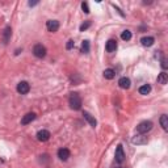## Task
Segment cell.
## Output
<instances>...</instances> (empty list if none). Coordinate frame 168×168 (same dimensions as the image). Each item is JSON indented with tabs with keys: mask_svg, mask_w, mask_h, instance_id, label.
I'll list each match as a JSON object with an SVG mask.
<instances>
[{
	"mask_svg": "<svg viewBox=\"0 0 168 168\" xmlns=\"http://www.w3.org/2000/svg\"><path fill=\"white\" fill-rule=\"evenodd\" d=\"M69 104H70V106L74 110H79L82 108V99H80V96H79L76 92L71 93L70 95V99H69Z\"/></svg>",
	"mask_w": 168,
	"mask_h": 168,
	"instance_id": "obj_1",
	"label": "cell"
},
{
	"mask_svg": "<svg viewBox=\"0 0 168 168\" xmlns=\"http://www.w3.org/2000/svg\"><path fill=\"white\" fill-rule=\"evenodd\" d=\"M153 126L154 125H153L151 121H143L137 126V131L139 134H146L147 131H150L151 129H153Z\"/></svg>",
	"mask_w": 168,
	"mask_h": 168,
	"instance_id": "obj_2",
	"label": "cell"
},
{
	"mask_svg": "<svg viewBox=\"0 0 168 168\" xmlns=\"http://www.w3.org/2000/svg\"><path fill=\"white\" fill-rule=\"evenodd\" d=\"M33 54L35 55L37 58H43L46 55V47L42 46L41 43H38V45H35L33 47Z\"/></svg>",
	"mask_w": 168,
	"mask_h": 168,
	"instance_id": "obj_3",
	"label": "cell"
},
{
	"mask_svg": "<svg viewBox=\"0 0 168 168\" xmlns=\"http://www.w3.org/2000/svg\"><path fill=\"white\" fill-rule=\"evenodd\" d=\"M123 160H125V153H123V147L122 145H118L117 149H116V162L117 163H123Z\"/></svg>",
	"mask_w": 168,
	"mask_h": 168,
	"instance_id": "obj_4",
	"label": "cell"
},
{
	"mask_svg": "<svg viewBox=\"0 0 168 168\" xmlns=\"http://www.w3.org/2000/svg\"><path fill=\"white\" fill-rule=\"evenodd\" d=\"M29 91H30V86H29V83H28V82H20L17 84V92H18V93L26 95Z\"/></svg>",
	"mask_w": 168,
	"mask_h": 168,
	"instance_id": "obj_5",
	"label": "cell"
},
{
	"mask_svg": "<svg viewBox=\"0 0 168 168\" xmlns=\"http://www.w3.org/2000/svg\"><path fill=\"white\" fill-rule=\"evenodd\" d=\"M50 131H47V130H39L38 133H37V139L39 142H46V141H49L50 139Z\"/></svg>",
	"mask_w": 168,
	"mask_h": 168,
	"instance_id": "obj_6",
	"label": "cell"
},
{
	"mask_svg": "<svg viewBox=\"0 0 168 168\" xmlns=\"http://www.w3.org/2000/svg\"><path fill=\"white\" fill-rule=\"evenodd\" d=\"M46 28L49 32H57L59 29V22L57 20H49V21L46 22Z\"/></svg>",
	"mask_w": 168,
	"mask_h": 168,
	"instance_id": "obj_7",
	"label": "cell"
},
{
	"mask_svg": "<svg viewBox=\"0 0 168 168\" xmlns=\"http://www.w3.org/2000/svg\"><path fill=\"white\" fill-rule=\"evenodd\" d=\"M83 116H84V118L87 119V122L89 123L92 127H96V125H97V121H96V118L93 117V116H92L91 113H88V112H84Z\"/></svg>",
	"mask_w": 168,
	"mask_h": 168,
	"instance_id": "obj_8",
	"label": "cell"
},
{
	"mask_svg": "<svg viewBox=\"0 0 168 168\" xmlns=\"http://www.w3.org/2000/svg\"><path fill=\"white\" fill-rule=\"evenodd\" d=\"M35 119V113H26L21 119V125H28Z\"/></svg>",
	"mask_w": 168,
	"mask_h": 168,
	"instance_id": "obj_9",
	"label": "cell"
},
{
	"mask_svg": "<svg viewBox=\"0 0 168 168\" xmlns=\"http://www.w3.org/2000/svg\"><path fill=\"white\" fill-rule=\"evenodd\" d=\"M58 158L61 159V160L66 162L67 159L70 158V151L67 150V149H59L58 150Z\"/></svg>",
	"mask_w": 168,
	"mask_h": 168,
	"instance_id": "obj_10",
	"label": "cell"
},
{
	"mask_svg": "<svg viewBox=\"0 0 168 168\" xmlns=\"http://www.w3.org/2000/svg\"><path fill=\"white\" fill-rule=\"evenodd\" d=\"M105 49L108 53H113V51H116V49H117V41H114V39H109V41L106 42L105 45Z\"/></svg>",
	"mask_w": 168,
	"mask_h": 168,
	"instance_id": "obj_11",
	"label": "cell"
},
{
	"mask_svg": "<svg viewBox=\"0 0 168 168\" xmlns=\"http://www.w3.org/2000/svg\"><path fill=\"white\" fill-rule=\"evenodd\" d=\"M131 142L134 143V145H146L147 142V138L146 137H143V135L141 134V135H137V137H134L133 139H131Z\"/></svg>",
	"mask_w": 168,
	"mask_h": 168,
	"instance_id": "obj_12",
	"label": "cell"
},
{
	"mask_svg": "<svg viewBox=\"0 0 168 168\" xmlns=\"http://www.w3.org/2000/svg\"><path fill=\"white\" fill-rule=\"evenodd\" d=\"M118 84H119V87L121 88H123V89H127V88H130V84H131V82H130V79L129 78H121L118 80Z\"/></svg>",
	"mask_w": 168,
	"mask_h": 168,
	"instance_id": "obj_13",
	"label": "cell"
},
{
	"mask_svg": "<svg viewBox=\"0 0 168 168\" xmlns=\"http://www.w3.org/2000/svg\"><path fill=\"white\" fill-rule=\"evenodd\" d=\"M141 42H142V45H143V46L150 47V46H153V45H154L155 39H154V37H143V38L141 39Z\"/></svg>",
	"mask_w": 168,
	"mask_h": 168,
	"instance_id": "obj_14",
	"label": "cell"
},
{
	"mask_svg": "<svg viewBox=\"0 0 168 168\" xmlns=\"http://www.w3.org/2000/svg\"><path fill=\"white\" fill-rule=\"evenodd\" d=\"M167 82H168V74H166L164 71H163V72L158 75V83L164 86V84H167Z\"/></svg>",
	"mask_w": 168,
	"mask_h": 168,
	"instance_id": "obj_15",
	"label": "cell"
},
{
	"mask_svg": "<svg viewBox=\"0 0 168 168\" xmlns=\"http://www.w3.org/2000/svg\"><path fill=\"white\" fill-rule=\"evenodd\" d=\"M11 34H12V29H11V26H7L5 29H4V43H8V41H9V38H11Z\"/></svg>",
	"mask_w": 168,
	"mask_h": 168,
	"instance_id": "obj_16",
	"label": "cell"
},
{
	"mask_svg": "<svg viewBox=\"0 0 168 168\" xmlns=\"http://www.w3.org/2000/svg\"><path fill=\"white\" fill-rule=\"evenodd\" d=\"M151 92V86L150 84H145V86L139 87V93L141 95H149Z\"/></svg>",
	"mask_w": 168,
	"mask_h": 168,
	"instance_id": "obj_17",
	"label": "cell"
},
{
	"mask_svg": "<svg viewBox=\"0 0 168 168\" xmlns=\"http://www.w3.org/2000/svg\"><path fill=\"white\" fill-rule=\"evenodd\" d=\"M159 122H160V125H162V127L164 130H167L168 129V117L166 114H163L162 117H160V119H159Z\"/></svg>",
	"mask_w": 168,
	"mask_h": 168,
	"instance_id": "obj_18",
	"label": "cell"
},
{
	"mask_svg": "<svg viewBox=\"0 0 168 168\" xmlns=\"http://www.w3.org/2000/svg\"><path fill=\"white\" fill-rule=\"evenodd\" d=\"M114 70H112V69H106L105 71H104V78H105V79H109V80H110V79H113L114 78Z\"/></svg>",
	"mask_w": 168,
	"mask_h": 168,
	"instance_id": "obj_19",
	"label": "cell"
},
{
	"mask_svg": "<svg viewBox=\"0 0 168 168\" xmlns=\"http://www.w3.org/2000/svg\"><path fill=\"white\" fill-rule=\"evenodd\" d=\"M82 53H84V54L89 53V41H87V39L82 42Z\"/></svg>",
	"mask_w": 168,
	"mask_h": 168,
	"instance_id": "obj_20",
	"label": "cell"
},
{
	"mask_svg": "<svg viewBox=\"0 0 168 168\" xmlns=\"http://www.w3.org/2000/svg\"><path fill=\"white\" fill-rule=\"evenodd\" d=\"M121 38L123 41H130L131 39V32L130 30H123L122 34H121Z\"/></svg>",
	"mask_w": 168,
	"mask_h": 168,
	"instance_id": "obj_21",
	"label": "cell"
},
{
	"mask_svg": "<svg viewBox=\"0 0 168 168\" xmlns=\"http://www.w3.org/2000/svg\"><path fill=\"white\" fill-rule=\"evenodd\" d=\"M91 26V21H87V22H84L80 25V32H84V30H87L88 28Z\"/></svg>",
	"mask_w": 168,
	"mask_h": 168,
	"instance_id": "obj_22",
	"label": "cell"
},
{
	"mask_svg": "<svg viewBox=\"0 0 168 168\" xmlns=\"http://www.w3.org/2000/svg\"><path fill=\"white\" fill-rule=\"evenodd\" d=\"M82 9H83V12L84 13H89V7H88V3H82Z\"/></svg>",
	"mask_w": 168,
	"mask_h": 168,
	"instance_id": "obj_23",
	"label": "cell"
},
{
	"mask_svg": "<svg viewBox=\"0 0 168 168\" xmlns=\"http://www.w3.org/2000/svg\"><path fill=\"white\" fill-rule=\"evenodd\" d=\"M74 45H75V42L72 41V39H70V41L67 42V45H66V49H67V50H71V49L74 47Z\"/></svg>",
	"mask_w": 168,
	"mask_h": 168,
	"instance_id": "obj_24",
	"label": "cell"
},
{
	"mask_svg": "<svg viewBox=\"0 0 168 168\" xmlns=\"http://www.w3.org/2000/svg\"><path fill=\"white\" fill-rule=\"evenodd\" d=\"M162 67H163V69H167V62H166V59H163V61H162Z\"/></svg>",
	"mask_w": 168,
	"mask_h": 168,
	"instance_id": "obj_25",
	"label": "cell"
},
{
	"mask_svg": "<svg viewBox=\"0 0 168 168\" xmlns=\"http://www.w3.org/2000/svg\"><path fill=\"white\" fill-rule=\"evenodd\" d=\"M28 4H29V7H34V5H37V4H38V2H29Z\"/></svg>",
	"mask_w": 168,
	"mask_h": 168,
	"instance_id": "obj_26",
	"label": "cell"
}]
</instances>
